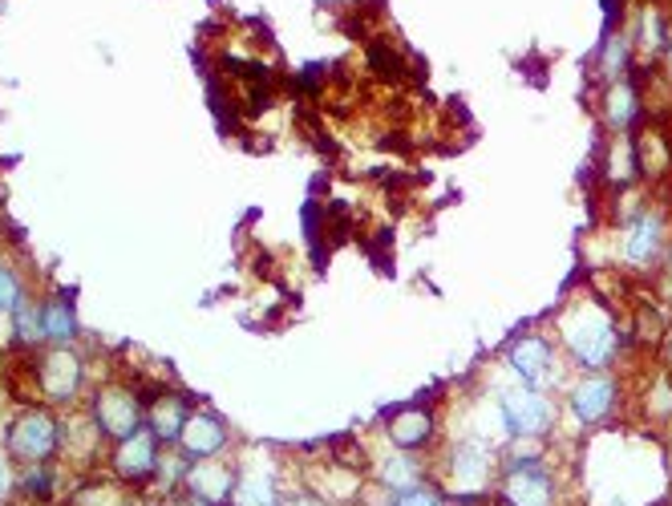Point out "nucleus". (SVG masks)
<instances>
[{"instance_id":"f257e3e1","label":"nucleus","mask_w":672,"mask_h":506,"mask_svg":"<svg viewBox=\"0 0 672 506\" xmlns=\"http://www.w3.org/2000/svg\"><path fill=\"white\" fill-rule=\"evenodd\" d=\"M559 333H563L567 357L575 365H584V369H608L620 357L624 341H628V336L615 329V320L603 308H596L591 300L572 308L567 320H559Z\"/></svg>"},{"instance_id":"f03ea898","label":"nucleus","mask_w":672,"mask_h":506,"mask_svg":"<svg viewBox=\"0 0 672 506\" xmlns=\"http://www.w3.org/2000/svg\"><path fill=\"white\" fill-rule=\"evenodd\" d=\"M499 418H502V425H506V434L543 437L547 430L555 425V405L547 402L543 390L518 385V390L499 393Z\"/></svg>"},{"instance_id":"7ed1b4c3","label":"nucleus","mask_w":672,"mask_h":506,"mask_svg":"<svg viewBox=\"0 0 672 506\" xmlns=\"http://www.w3.org/2000/svg\"><path fill=\"white\" fill-rule=\"evenodd\" d=\"M94 418H98V430L114 442H126V437L138 434L143 425V397L134 390H122V385H110V390L98 393V405H94Z\"/></svg>"},{"instance_id":"20e7f679","label":"nucleus","mask_w":672,"mask_h":506,"mask_svg":"<svg viewBox=\"0 0 672 506\" xmlns=\"http://www.w3.org/2000/svg\"><path fill=\"white\" fill-rule=\"evenodd\" d=\"M58 421L49 418L45 409H33L25 418H16V425L9 430V449L25 462H45L53 449H58Z\"/></svg>"},{"instance_id":"39448f33","label":"nucleus","mask_w":672,"mask_h":506,"mask_svg":"<svg viewBox=\"0 0 672 506\" xmlns=\"http://www.w3.org/2000/svg\"><path fill=\"white\" fill-rule=\"evenodd\" d=\"M506 361H511V369L523 377V385H530V390H547V381H555L559 373L555 348L547 345L543 336H523V341H515L511 353H506Z\"/></svg>"},{"instance_id":"423d86ee","label":"nucleus","mask_w":672,"mask_h":506,"mask_svg":"<svg viewBox=\"0 0 672 506\" xmlns=\"http://www.w3.org/2000/svg\"><path fill=\"white\" fill-rule=\"evenodd\" d=\"M502 498H506V506H555V478L535 458L518 462L502 482Z\"/></svg>"},{"instance_id":"0eeeda50","label":"nucleus","mask_w":672,"mask_h":506,"mask_svg":"<svg viewBox=\"0 0 672 506\" xmlns=\"http://www.w3.org/2000/svg\"><path fill=\"white\" fill-rule=\"evenodd\" d=\"M615 405H620V385H615L612 377H587L572 390V414L584 425H600L615 414Z\"/></svg>"},{"instance_id":"6e6552de","label":"nucleus","mask_w":672,"mask_h":506,"mask_svg":"<svg viewBox=\"0 0 672 506\" xmlns=\"http://www.w3.org/2000/svg\"><path fill=\"white\" fill-rule=\"evenodd\" d=\"M490 474H494V458L482 446H459L450 454V482H454V491H487Z\"/></svg>"},{"instance_id":"1a4fd4ad","label":"nucleus","mask_w":672,"mask_h":506,"mask_svg":"<svg viewBox=\"0 0 672 506\" xmlns=\"http://www.w3.org/2000/svg\"><path fill=\"white\" fill-rule=\"evenodd\" d=\"M660 244H664V215L660 211H640L628 223V235H624V260L652 263L660 256Z\"/></svg>"},{"instance_id":"9d476101","label":"nucleus","mask_w":672,"mask_h":506,"mask_svg":"<svg viewBox=\"0 0 672 506\" xmlns=\"http://www.w3.org/2000/svg\"><path fill=\"white\" fill-rule=\"evenodd\" d=\"M158 437L155 434H134L122 442V449L114 454V470L126 482H146L158 470Z\"/></svg>"},{"instance_id":"9b49d317","label":"nucleus","mask_w":672,"mask_h":506,"mask_svg":"<svg viewBox=\"0 0 672 506\" xmlns=\"http://www.w3.org/2000/svg\"><path fill=\"white\" fill-rule=\"evenodd\" d=\"M179 442H183L186 458H211V454H219V449L228 446V425L215 418V414H191Z\"/></svg>"},{"instance_id":"f8f14e48","label":"nucleus","mask_w":672,"mask_h":506,"mask_svg":"<svg viewBox=\"0 0 672 506\" xmlns=\"http://www.w3.org/2000/svg\"><path fill=\"white\" fill-rule=\"evenodd\" d=\"M82 385V361L70 348H53L41 357V390L49 397H70Z\"/></svg>"},{"instance_id":"ddd939ff","label":"nucleus","mask_w":672,"mask_h":506,"mask_svg":"<svg viewBox=\"0 0 672 506\" xmlns=\"http://www.w3.org/2000/svg\"><path fill=\"white\" fill-rule=\"evenodd\" d=\"M433 434H438V418L429 409H405L389 421V437L398 449H421L433 442Z\"/></svg>"},{"instance_id":"4468645a","label":"nucleus","mask_w":672,"mask_h":506,"mask_svg":"<svg viewBox=\"0 0 672 506\" xmlns=\"http://www.w3.org/2000/svg\"><path fill=\"white\" fill-rule=\"evenodd\" d=\"M640 122V89L636 82H612L608 89V126L612 131H632Z\"/></svg>"},{"instance_id":"2eb2a0df","label":"nucleus","mask_w":672,"mask_h":506,"mask_svg":"<svg viewBox=\"0 0 672 506\" xmlns=\"http://www.w3.org/2000/svg\"><path fill=\"white\" fill-rule=\"evenodd\" d=\"M365 65L369 73H377L381 82H401L405 77V58H401V49L393 41H381V37H372L365 45Z\"/></svg>"},{"instance_id":"dca6fc26","label":"nucleus","mask_w":672,"mask_h":506,"mask_svg":"<svg viewBox=\"0 0 672 506\" xmlns=\"http://www.w3.org/2000/svg\"><path fill=\"white\" fill-rule=\"evenodd\" d=\"M417 478H421V466H417L414 449H393L381 462V482L393 491H410V486H417Z\"/></svg>"},{"instance_id":"f3484780","label":"nucleus","mask_w":672,"mask_h":506,"mask_svg":"<svg viewBox=\"0 0 672 506\" xmlns=\"http://www.w3.org/2000/svg\"><path fill=\"white\" fill-rule=\"evenodd\" d=\"M150 425H155V437H179L186 425V405L174 397V393H162V402L150 405Z\"/></svg>"},{"instance_id":"a211bd4d","label":"nucleus","mask_w":672,"mask_h":506,"mask_svg":"<svg viewBox=\"0 0 672 506\" xmlns=\"http://www.w3.org/2000/svg\"><path fill=\"white\" fill-rule=\"evenodd\" d=\"M37 333H41L45 341H58V345H65V341L77 333V320H73L70 304H45L41 320H37Z\"/></svg>"},{"instance_id":"6ab92c4d","label":"nucleus","mask_w":672,"mask_h":506,"mask_svg":"<svg viewBox=\"0 0 672 506\" xmlns=\"http://www.w3.org/2000/svg\"><path fill=\"white\" fill-rule=\"evenodd\" d=\"M235 503H240V506H276L272 482H264V478L240 482V494H235Z\"/></svg>"},{"instance_id":"aec40b11","label":"nucleus","mask_w":672,"mask_h":506,"mask_svg":"<svg viewBox=\"0 0 672 506\" xmlns=\"http://www.w3.org/2000/svg\"><path fill=\"white\" fill-rule=\"evenodd\" d=\"M21 308V280L9 268H0V312H16Z\"/></svg>"},{"instance_id":"412c9836","label":"nucleus","mask_w":672,"mask_h":506,"mask_svg":"<svg viewBox=\"0 0 672 506\" xmlns=\"http://www.w3.org/2000/svg\"><path fill=\"white\" fill-rule=\"evenodd\" d=\"M648 418H660V421L672 418V377L652 385V409H648Z\"/></svg>"},{"instance_id":"4be33fe9","label":"nucleus","mask_w":672,"mask_h":506,"mask_svg":"<svg viewBox=\"0 0 672 506\" xmlns=\"http://www.w3.org/2000/svg\"><path fill=\"white\" fill-rule=\"evenodd\" d=\"M393 506H442V494L429 491V486H410L393 498Z\"/></svg>"},{"instance_id":"5701e85b","label":"nucleus","mask_w":672,"mask_h":506,"mask_svg":"<svg viewBox=\"0 0 672 506\" xmlns=\"http://www.w3.org/2000/svg\"><path fill=\"white\" fill-rule=\"evenodd\" d=\"M29 491H33V494H49V474H45V470L29 474Z\"/></svg>"},{"instance_id":"b1692460","label":"nucleus","mask_w":672,"mask_h":506,"mask_svg":"<svg viewBox=\"0 0 672 506\" xmlns=\"http://www.w3.org/2000/svg\"><path fill=\"white\" fill-rule=\"evenodd\" d=\"M660 353H664V361L672 365V329H669V333H664V345H660Z\"/></svg>"},{"instance_id":"393cba45","label":"nucleus","mask_w":672,"mask_h":506,"mask_svg":"<svg viewBox=\"0 0 672 506\" xmlns=\"http://www.w3.org/2000/svg\"><path fill=\"white\" fill-rule=\"evenodd\" d=\"M296 506H320V503H316V498H301Z\"/></svg>"},{"instance_id":"a878e982","label":"nucleus","mask_w":672,"mask_h":506,"mask_svg":"<svg viewBox=\"0 0 672 506\" xmlns=\"http://www.w3.org/2000/svg\"><path fill=\"white\" fill-rule=\"evenodd\" d=\"M0 491H4V466H0Z\"/></svg>"},{"instance_id":"bb28decb","label":"nucleus","mask_w":672,"mask_h":506,"mask_svg":"<svg viewBox=\"0 0 672 506\" xmlns=\"http://www.w3.org/2000/svg\"><path fill=\"white\" fill-rule=\"evenodd\" d=\"M669 446H672V442H669ZM669 466H672V449H669Z\"/></svg>"}]
</instances>
